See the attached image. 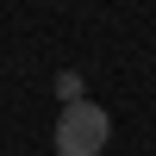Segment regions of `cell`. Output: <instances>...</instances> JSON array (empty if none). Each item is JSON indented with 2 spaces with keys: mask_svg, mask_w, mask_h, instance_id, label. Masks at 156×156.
I'll return each instance as SVG.
<instances>
[{
  "mask_svg": "<svg viewBox=\"0 0 156 156\" xmlns=\"http://www.w3.org/2000/svg\"><path fill=\"white\" fill-rule=\"evenodd\" d=\"M112 137V119L106 106H94V100H81V106H62L56 119V156H100Z\"/></svg>",
  "mask_w": 156,
  "mask_h": 156,
  "instance_id": "1",
  "label": "cell"
},
{
  "mask_svg": "<svg viewBox=\"0 0 156 156\" xmlns=\"http://www.w3.org/2000/svg\"><path fill=\"white\" fill-rule=\"evenodd\" d=\"M56 100H62V106H81V75H75V69L56 75Z\"/></svg>",
  "mask_w": 156,
  "mask_h": 156,
  "instance_id": "2",
  "label": "cell"
}]
</instances>
